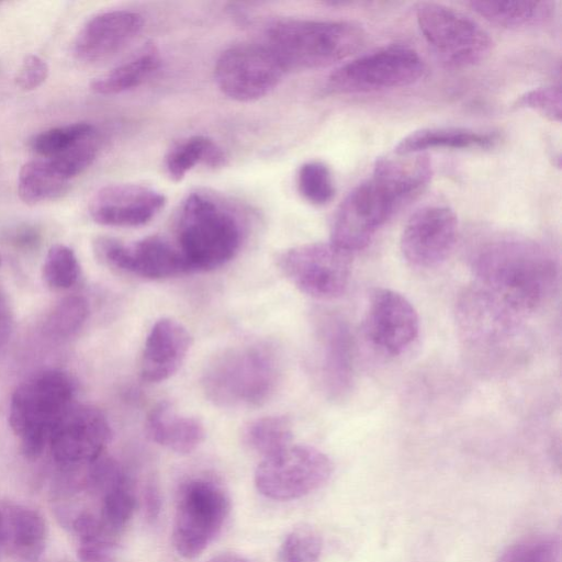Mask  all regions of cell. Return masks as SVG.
<instances>
[{
  "instance_id": "obj_41",
  "label": "cell",
  "mask_w": 562,
  "mask_h": 562,
  "mask_svg": "<svg viewBox=\"0 0 562 562\" xmlns=\"http://www.w3.org/2000/svg\"><path fill=\"white\" fill-rule=\"evenodd\" d=\"M14 327V314L7 292L0 286V350L9 341Z\"/></svg>"
},
{
  "instance_id": "obj_14",
  "label": "cell",
  "mask_w": 562,
  "mask_h": 562,
  "mask_svg": "<svg viewBox=\"0 0 562 562\" xmlns=\"http://www.w3.org/2000/svg\"><path fill=\"white\" fill-rule=\"evenodd\" d=\"M111 436L109 420L98 407L75 402L53 428L48 445L61 464H91L102 456Z\"/></svg>"
},
{
  "instance_id": "obj_33",
  "label": "cell",
  "mask_w": 562,
  "mask_h": 562,
  "mask_svg": "<svg viewBox=\"0 0 562 562\" xmlns=\"http://www.w3.org/2000/svg\"><path fill=\"white\" fill-rule=\"evenodd\" d=\"M94 134L95 128L93 125L86 122H77L52 127L38 133L32 138L31 147L36 154L49 158Z\"/></svg>"
},
{
  "instance_id": "obj_44",
  "label": "cell",
  "mask_w": 562,
  "mask_h": 562,
  "mask_svg": "<svg viewBox=\"0 0 562 562\" xmlns=\"http://www.w3.org/2000/svg\"><path fill=\"white\" fill-rule=\"evenodd\" d=\"M209 562H250L248 559L236 553H222L214 557Z\"/></svg>"
},
{
  "instance_id": "obj_28",
  "label": "cell",
  "mask_w": 562,
  "mask_h": 562,
  "mask_svg": "<svg viewBox=\"0 0 562 562\" xmlns=\"http://www.w3.org/2000/svg\"><path fill=\"white\" fill-rule=\"evenodd\" d=\"M69 189V181L59 176L46 159L25 162L18 177V194L26 204L61 198Z\"/></svg>"
},
{
  "instance_id": "obj_10",
  "label": "cell",
  "mask_w": 562,
  "mask_h": 562,
  "mask_svg": "<svg viewBox=\"0 0 562 562\" xmlns=\"http://www.w3.org/2000/svg\"><path fill=\"white\" fill-rule=\"evenodd\" d=\"M424 72L425 64L414 49L390 45L339 66L328 77V87L339 93L379 91L409 86Z\"/></svg>"
},
{
  "instance_id": "obj_46",
  "label": "cell",
  "mask_w": 562,
  "mask_h": 562,
  "mask_svg": "<svg viewBox=\"0 0 562 562\" xmlns=\"http://www.w3.org/2000/svg\"><path fill=\"white\" fill-rule=\"evenodd\" d=\"M0 265H1V257H0Z\"/></svg>"
},
{
  "instance_id": "obj_12",
  "label": "cell",
  "mask_w": 562,
  "mask_h": 562,
  "mask_svg": "<svg viewBox=\"0 0 562 562\" xmlns=\"http://www.w3.org/2000/svg\"><path fill=\"white\" fill-rule=\"evenodd\" d=\"M333 473V462L323 451L304 445H290L262 458L255 471L260 494L274 501L301 498L322 487Z\"/></svg>"
},
{
  "instance_id": "obj_16",
  "label": "cell",
  "mask_w": 562,
  "mask_h": 562,
  "mask_svg": "<svg viewBox=\"0 0 562 562\" xmlns=\"http://www.w3.org/2000/svg\"><path fill=\"white\" fill-rule=\"evenodd\" d=\"M458 237V218L443 205L418 209L406 222L400 238L405 260L417 268H432L447 259Z\"/></svg>"
},
{
  "instance_id": "obj_24",
  "label": "cell",
  "mask_w": 562,
  "mask_h": 562,
  "mask_svg": "<svg viewBox=\"0 0 562 562\" xmlns=\"http://www.w3.org/2000/svg\"><path fill=\"white\" fill-rule=\"evenodd\" d=\"M5 544L21 558L35 561L43 553L46 541V524L35 509L14 505L3 510Z\"/></svg>"
},
{
  "instance_id": "obj_19",
  "label": "cell",
  "mask_w": 562,
  "mask_h": 562,
  "mask_svg": "<svg viewBox=\"0 0 562 562\" xmlns=\"http://www.w3.org/2000/svg\"><path fill=\"white\" fill-rule=\"evenodd\" d=\"M166 205L159 191L136 183L99 189L89 202L91 218L104 226L137 227L150 222Z\"/></svg>"
},
{
  "instance_id": "obj_29",
  "label": "cell",
  "mask_w": 562,
  "mask_h": 562,
  "mask_svg": "<svg viewBox=\"0 0 562 562\" xmlns=\"http://www.w3.org/2000/svg\"><path fill=\"white\" fill-rule=\"evenodd\" d=\"M74 529L81 562L113 561L119 533L111 530L100 516L82 513L75 519Z\"/></svg>"
},
{
  "instance_id": "obj_26",
  "label": "cell",
  "mask_w": 562,
  "mask_h": 562,
  "mask_svg": "<svg viewBox=\"0 0 562 562\" xmlns=\"http://www.w3.org/2000/svg\"><path fill=\"white\" fill-rule=\"evenodd\" d=\"M479 15L503 27H524L543 21L552 11L548 1H470Z\"/></svg>"
},
{
  "instance_id": "obj_27",
  "label": "cell",
  "mask_w": 562,
  "mask_h": 562,
  "mask_svg": "<svg viewBox=\"0 0 562 562\" xmlns=\"http://www.w3.org/2000/svg\"><path fill=\"white\" fill-rule=\"evenodd\" d=\"M222 149L209 137L191 136L173 146L166 156L165 167L169 178L181 181L196 165L221 167L225 164Z\"/></svg>"
},
{
  "instance_id": "obj_9",
  "label": "cell",
  "mask_w": 562,
  "mask_h": 562,
  "mask_svg": "<svg viewBox=\"0 0 562 562\" xmlns=\"http://www.w3.org/2000/svg\"><path fill=\"white\" fill-rule=\"evenodd\" d=\"M418 29L440 60L452 67L482 63L493 40L475 20L447 5L420 2L415 9Z\"/></svg>"
},
{
  "instance_id": "obj_15",
  "label": "cell",
  "mask_w": 562,
  "mask_h": 562,
  "mask_svg": "<svg viewBox=\"0 0 562 562\" xmlns=\"http://www.w3.org/2000/svg\"><path fill=\"white\" fill-rule=\"evenodd\" d=\"M93 248L106 266L139 278L159 280L188 272L177 247L159 236L131 244L103 236L94 240Z\"/></svg>"
},
{
  "instance_id": "obj_20",
  "label": "cell",
  "mask_w": 562,
  "mask_h": 562,
  "mask_svg": "<svg viewBox=\"0 0 562 562\" xmlns=\"http://www.w3.org/2000/svg\"><path fill=\"white\" fill-rule=\"evenodd\" d=\"M143 29V18L131 10L95 14L79 31L74 43L76 57L85 63L109 59L123 50Z\"/></svg>"
},
{
  "instance_id": "obj_42",
  "label": "cell",
  "mask_w": 562,
  "mask_h": 562,
  "mask_svg": "<svg viewBox=\"0 0 562 562\" xmlns=\"http://www.w3.org/2000/svg\"><path fill=\"white\" fill-rule=\"evenodd\" d=\"M160 493L155 484H148L144 492V507L148 519H156L160 512Z\"/></svg>"
},
{
  "instance_id": "obj_25",
  "label": "cell",
  "mask_w": 562,
  "mask_h": 562,
  "mask_svg": "<svg viewBox=\"0 0 562 562\" xmlns=\"http://www.w3.org/2000/svg\"><path fill=\"white\" fill-rule=\"evenodd\" d=\"M160 66V57L147 46L91 82V89L103 95L119 94L142 85Z\"/></svg>"
},
{
  "instance_id": "obj_3",
  "label": "cell",
  "mask_w": 562,
  "mask_h": 562,
  "mask_svg": "<svg viewBox=\"0 0 562 562\" xmlns=\"http://www.w3.org/2000/svg\"><path fill=\"white\" fill-rule=\"evenodd\" d=\"M521 316L477 284L461 293L456 321L467 356L488 372L515 364L524 351Z\"/></svg>"
},
{
  "instance_id": "obj_36",
  "label": "cell",
  "mask_w": 562,
  "mask_h": 562,
  "mask_svg": "<svg viewBox=\"0 0 562 562\" xmlns=\"http://www.w3.org/2000/svg\"><path fill=\"white\" fill-rule=\"evenodd\" d=\"M297 189L304 200L314 205L327 204L335 195L329 168L322 161H307L297 172Z\"/></svg>"
},
{
  "instance_id": "obj_32",
  "label": "cell",
  "mask_w": 562,
  "mask_h": 562,
  "mask_svg": "<svg viewBox=\"0 0 562 562\" xmlns=\"http://www.w3.org/2000/svg\"><path fill=\"white\" fill-rule=\"evenodd\" d=\"M497 562H561V541L552 535H535L508 546Z\"/></svg>"
},
{
  "instance_id": "obj_4",
  "label": "cell",
  "mask_w": 562,
  "mask_h": 562,
  "mask_svg": "<svg viewBox=\"0 0 562 562\" xmlns=\"http://www.w3.org/2000/svg\"><path fill=\"white\" fill-rule=\"evenodd\" d=\"M282 375L281 356L274 345L254 341L228 348L206 366L203 390L215 405L249 408L274 394Z\"/></svg>"
},
{
  "instance_id": "obj_35",
  "label": "cell",
  "mask_w": 562,
  "mask_h": 562,
  "mask_svg": "<svg viewBox=\"0 0 562 562\" xmlns=\"http://www.w3.org/2000/svg\"><path fill=\"white\" fill-rule=\"evenodd\" d=\"M136 499L124 477L103 491L100 518L114 532L119 533L132 518Z\"/></svg>"
},
{
  "instance_id": "obj_30",
  "label": "cell",
  "mask_w": 562,
  "mask_h": 562,
  "mask_svg": "<svg viewBox=\"0 0 562 562\" xmlns=\"http://www.w3.org/2000/svg\"><path fill=\"white\" fill-rule=\"evenodd\" d=\"M291 423L285 416H266L246 425L245 445L262 458L270 457L292 445Z\"/></svg>"
},
{
  "instance_id": "obj_13",
  "label": "cell",
  "mask_w": 562,
  "mask_h": 562,
  "mask_svg": "<svg viewBox=\"0 0 562 562\" xmlns=\"http://www.w3.org/2000/svg\"><path fill=\"white\" fill-rule=\"evenodd\" d=\"M285 68L265 44H239L224 50L216 60L214 76L223 94L250 102L270 93Z\"/></svg>"
},
{
  "instance_id": "obj_43",
  "label": "cell",
  "mask_w": 562,
  "mask_h": 562,
  "mask_svg": "<svg viewBox=\"0 0 562 562\" xmlns=\"http://www.w3.org/2000/svg\"><path fill=\"white\" fill-rule=\"evenodd\" d=\"M12 239L18 246L32 247L38 241L40 234L36 228L26 225L18 228L13 234Z\"/></svg>"
},
{
  "instance_id": "obj_6",
  "label": "cell",
  "mask_w": 562,
  "mask_h": 562,
  "mask_svg": "<svg viewBox=\"0 0 562 562\" xmlns=\"http://www.w3.org/2000/svg\"><path fill=\"white\" fill-rule=\"evenodd\" d=\"M241 227L235 214L212 198L192 193L182 203L177 249L188 272L222 267L238 252Z\"/></svg>"
},
{
  "instance_id": "obj_23",
  "label": "cell",
  "mask_w": 562,
  "mask_h": 562,
  "mask_svg": "<svg viewBox=\"0 0 562 562\" xmlns=\"http://www.w3.org/2000/svg\"><path fill=\"white\" fill-rule=\"evenodd\" d=\"M498 137L493 133H483L462 127H427L414 131L403 137L395 146L396 155L420 154L427 149H486L494 147Z\"/></svg>"
},
{
  "instance_id": "obj_7",
  "label": "cell",
  "mask_w": 562,
  "mask_h": 562,
  "mask_svg": "<svg viewBox=\"0 0 562 562\" xmlns=\"http://www.w3.org/2000/svg\"><path fill=\"white\" fill-rule=\"evenodd\" d=\"M76 389L74 378L61 370L40 372L15 389L9 405V425L27 458L43 452L53 428L75 403Z\"/></svg>"
},
{
  "instance_id": "obj_5",
  "label": "cell",
  "mask_w": 562,
  "mask_h": 562,
  "mask_svg": "<svg viewBox=\"0 0 562 562\" xmlns=\"http://www.w3.org/2000/svg\"><path fill=\"white\" fill-rule=\"evenodd\" d=\"M366 41L363 30L349 21L282 18L265 31V45L285 70L330 66L358 52Z\"/></svg>"
},
{
  "instance_id": "obj_22",
  "label": "cell",
  "mask_w": 562,
  "mask_h": 562,
  "mask_svg": "<svg viewBox=\"0 0 562 562\" xmlns=\"http://www.w3.org/2000/svg\"><path fill=\"white\" fill-rule=\"evenodd\" d=\"M146 431L159 446L181 454L194 451L205 437L198 418L177 412L168 402H160L149 412Z\"/></svg>"
},
{
  "instance_id": "obj_45",
  "label": "cell",
  "mask_w": 562,
  "mask_h": 562,
  "mask_svg": "<svg viewBox=\"0 0 562 562\" xmlns=\"http://www.w3.org/2000/svg\"><path fill=\"white\" fill-rule=\"evenodd\" d=\"M5 539H7V535H5V519H4L3 510L0 509V547L5 544Z\"/></svg>"
},
{
  "instance_id": "obj_8",
  "label": "cell",
  "mask_w": 562,
  "mask_h": 562,
  "mask_svg": "<svg viewBox=\"0 0 562 562\" xmlns=\"http://www.w3.org/2000/svg\"><path fill=\"white\" fill-rule=\"evenodd\" d=\"M231 510L225 490L214 481L192 479L178 492L172 542L186 559L200 555L221 532Z\"/></svg>"
},
{
  "instance_id": "obj_38",
  "label": "cell",
  "mask_w": 562,
  "mask_h": 562,
  "mask_svg": "<svg viewBox=\"0 0 562 562\" xmlns=\"http://www.w3.org/2000/svg\"><path fill=\"white\" fill-rule=\"evenodd\" d=\"M98 144L95 134L89 136L70 148L46 158L50 167L66 180L80 175L95 159Z\"/></svg>"
},
{
  "instance_id": "obj_31",
  "label": "cell",
  "mask_w": 562,
  "mask_h": 562,
  "mask_svg": "<svg viewBox=\"0 0 562 562\" xmlns=\"http://www.w3.org/2000/svg\"><path fill=\"white\" fill-rule=\"evenodd\" d=\"M89 314V305L80 295L60 300L45 318L43 329L54 338H67L81 328Z\"/></svg>"
},
{
  "instance_id": "obj_34",
  "label": "cell",
  "mask_w": 562,
  "mask_h": 562,
  "mask_svg": "<svg viewBox=\"0 0 562 562\" xmlns=\"http://www.w3.org/2000/svg\"><path fill=\"white\" fill-rule=\"evenodd\" d=\"M80 265L75 251L66 245H53L44 259L43 278L54 290L71 288L79 279Z\"/></svg>"
},
{
  "instance_id": "obj_17",
  "label": "cell",
  "mask_w": 562,
  "mask_h": 562,
  "mask_svg": "<svg viewBox=\"0 0 562 562\" xmlns=\"http://www.w3.org/2000/svg\"><path fill=\"white\" fill-rule=\"evenodd\" d=\"M366 338L381 352L397 356L416 339L419 318L413 304L390 289L376 290L363 318Z\"/></svg>"
},
{
  "instance_id": "obj_1",
  "label": "cell",
  "mask_w": 562,
  "mask_h": 562,
  "mask_svg": "<svg viewBox=\"0 0 562 562\" xmlns=\"http://www.w3.org/2000/svg\"><path fill=\"white\" fill-rule=\"evenodd\" d=\"M476 283L521 317L540 310L559 284V262L543 244L518 234L493 233L470 256Z\"/></svg>"
},
{
  "instance_id": "obj_40",
  "label": "cell",
  "mask_w": 562,
  "mask_h": 562,
  "mask_svg": "<svg viewBox=\"0 0 562 562\" xmlns=\"http://www.w3.org/2000/svg\"><path fill=\"white\" fill-rule=\"evenodd\" d=\"M48 77L46 61L37 55H27L21 63L14 81L25 91L38 88Z\"/></svg>"
},
{
  "instance_id": "obj_21",
  "label": "cell",
  "mask_w": 562,
  "mask_h": 562,
  "mask_svg": "<svg viewBox=\"0 0 562 562\" xmlns=\"http://www.w3.org/2000/svg\"><path fill=\"white\" fill-rule=\"evenodd\" d=\"M188 329L172 318H161L151 327L140 360V375L151 383L172 376L182 366L191 347Z\"/></svg>"
},
{
  "instance_id": "obj_18",
  "label": "cell",
  "mask_w": 562,
  "mask_h": 562,
  "mask_svg": "<svg viewBox=\"0 0 562 562\" xmlns=\"http://www.w3.org/2000/svg\"><path fill=\"white\" fill-rule=\"evenodd\" d=\"M323 389L331 400L342 398L353 382V337L348 323L331 312L314 319Z\"/></svg>"
},
{
  "instance_id": "obj_37",
  "label": "cell",
  "mask_w": 562,
  "mask_h": 562,
  "mask_svg": "<svg viewBox=\"0 0 562 562\" xmlns=\"http://www.w3.org/2000/svg\"><path fill=\"white\" fill-rule=\"evenodd\" d=\"M323 541L321 535L311 526L293 528L282 541L278 562H319Z\"/></svg>"
},
{
  "instance_id": "obj_39",
  "label": "cell",
  "mask_w": 562,
  "mask_h": 562,
  "mask_svg": "<svg viewBox=\"0 0 562 562\" xmlns=\"http://www.w3.org/2000/svg\"><path fill=\"white\" fill-rule=\"evenodd\" d=\"M515 106L538 112L550 121L560 122L562 114V94L559 86L536 88L520 95Z\"/></svg>"
},
{
  "instance_id": "obj_2",
  "label": "cell",
  "mask_w": 562,
  "mask_h": 562,
  "mask_svg": "<svg viewBox=\"0 0 562 562\" xmlns=\"http://www.w3.org/2000/svg\"><path fill=\"white\" fill-rule=\"evenodd\" d=\"M396 156L378 159L371 177L340 203L331 225L334 245L351 254L364 248L396 210L427 186L431 165L426 155Z\"/></svg>"
},
{
  "instance_id": "obj_11",
  "label": "cell",
  "mask_w": 562,
  "mask_h": 562,
  "mask_svg": "<svg viewBox=\"0 0 562 562\" xmlns=\"http://www.w3.org/2000/svg\"><path fill=\"white\" fill-rule=\"evenodd\" d=\"M286 279L302 293L318 300L342 295L352 270V254L331 241L291 247L277 257Z\"/></svg>"
}]
</instances>
